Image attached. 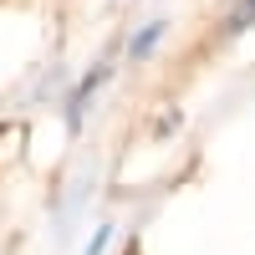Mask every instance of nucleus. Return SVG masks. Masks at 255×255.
Returning a JSON list of instances; mask_svg holds the SVG:
<instances>
[{
  "instance_id": "1",
  "label": "nucleus",
  "mask_w": 255,
  "mask_h": 255,
  "mask_svg": "<svg viewBox=\"0 0 255 255\" xmlns=\"http://www.w3.org/2000/svg\"><path fill=\"white\" fill-rule=\"evenodd\" d=\"M102 77H108V72H92V77H82V87L72 92V123H77L82 113H87V97H92V92L102 87Z\"/></svg>"
},
{
  "instance_id": "3",
  "label": "nucleus",
  "mask_w": 255,
  "mask_h": 255,
  "mask_svg": "<svg viewBox=\"0 0 255 255\" xmlns=\"http://www.w3.org/2000/svg\"><path fill=\"white\" fill-rule=\"evenodd\" d=\"M158 36H163V26L153 20V26H143V36H138V41H133V46H128V51H133V56H148V51L158 46Z\"/></svg>"
},
{
  "instance_id": "2",
  "label": "nucleus",
  "mask_w": 255,
  "mask_h": 255,
  "mask_svg": "<svg viewBox=\"0 0 255 255\" xmlns=\"http://www.w3.org/2000/svg\"><path fill=\"white\" fill-rule=\"evenodd\" d=\"M250 20H255V0H240V5L230 10V20H225V31L235 36V31H245V26H250Z\"/></svg>"
}]
</instances>
